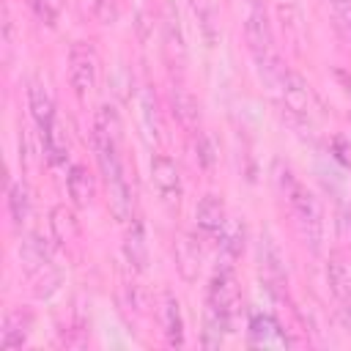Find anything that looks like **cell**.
<instances>
[{
	"label": "cell",
	"instance_id": "13",
	"mask_svg": "<svg viewBox=\"0 0 351 351\" xmlns=\"http://www.w3.org/2000/svg\"><path fill=\"white\" fill-rule=\"evenodd\" d=\"M170 104H173V115H176V121H178L186 132H197V121H200L197 99H195L186 88L176 85V88L170 90Z\"/></svg>",
	"mask_w": 351,
	"mask_h": 351
},
{
	"label": "cell",
	"instance_id": "24",
	"mask_svg": "<svg viewBox=\"0 0 351 351\" xmlns=\"http://www.w3.org/2000/svg\"><path fill=\"white\" fill-rule=\"evenodd\" d=\"M335 11H337V22H340L343 36L351 41V3H348V5H343V8H335Z\"/></svg>",
	"mask_w": 351,
	"mask_h": 351
},
{
	"label": "cell",
	"instance_id": "23",
	"mask_svg": "<svg viewBox=\"0 0 351 351\" xmlns=\"http://www.w3.org/2000/svg\"><path fill=\"white\" fill-rule=\"evenodd\" d=\"M195 151H197V162H200L203 167H211V162H214V148H211V143H208L206 134H197Z\"/></svg>",
	"mask_w": 351,
	"mask_h": 351
},
{
	"label": "cell",
	"instance_id": "15",
	"mask_svg": "<svg viewBox=\"0 0 351 351\" xmlns=\"http://www.w3.org/2000/svg\"><path fill=\"white\" fill-rule=\"evenodd\" d=\"M137 112H140V126H143V134L148 143H156L159 140V110H156V96L151 88H140V96H137Z\"/></svg>",
	"mask_w": 351,
	"mask_h": 351
},
{
	"label": "cell",
	"instance_id": "21",
	"mask_svg": "<svg viewBox=\"0 0 351 351\" xmlns=\"http://www.w3.org/2000/svg\"><path fill=\"white\" fill-rule=\"evenodd\" d=\"M8 211H11V219L16 225H22L30 217V192L25 184H14L8 189Z\"/></svg>",
	"mask_w": 351,
	"mask_h": 351
},
{
	"label": "cell",
	"instance_id": "2",
	"mask_svg": "<svg viewBox=\"0 0 351 351\" xmlns=\"http://www.w3.org/2000/svg\"><path fill=\"white\" fill-rule=\"evenodd\" d=\"M99 80V58L88 41H74L69 49V85L77 99H85Z\"/></svg>",
	"mask_w": 351,
	"mask_h": 351
},
{
	"label": "cell",
	"instance_id": "19",
	"mask_svg": "<svg viewBox=\"0 0 351 351\" xmlns=\"http://www.w3.org/2000/svg\"><path fill=\"white\" fill-rule=\"evenodd\" d=\"M49 225H52V233H55V239H58L60 244L74 241L77 233H80L77 217H74V211H69L66 206H55V208H52V219H49Z\"/></svg>",
	"mask_w": 351,
	"mask_h": 351
},
{
	"label": "cell",
	"instance_id": "18",
	"mask_svg": "<svg viewBox=\"0 0 351 351\" xmlns=\"http://www.w3.org/2000/svg\"><path fill=\"white\" fill-rule=\"evenodd\" d=\"M326 280H329V288H332V293H335L337 302H343V299L351 296V271H348V266L343 263L340 255H332L329 258V263H326Z\"/></svg>",
	"mask_w": 351,
	"mask_h": 351
},
{
	"label": "cell",
	"instance_id": "11",
	"mask_svg": "<svg viewBox=\"0 0 351 351\" xmlns=\"http://www.w3.org/2000/svg\"><path fill=\"white\" fill-rule=\"evenodd\" d=\"M280 93H282V101L285 107L293 112V115H307L310 110V96H307V82L296 74V71H282V80H280Z\"/></svg>",
	"mask_w": 351,
	"mask_h": 351
},
{
	"label": "cell",
	"instance_id": "12",
	"mask_svg": "<svg viewBox=\"0 0 351 351\" xmlns=\"http://www.w3.org/2000/svg\"><path fill=\"white\" fill-rule=\"evenodd\" d=\"M123 255L134 271H143L148 266V241H145V228L140 219H132L123 236Z\"/></svg>",
	"mask_w": 351,
	"mask_h": 351
},
{
	"label": "cell",
	"instance_id": "9",
	"mask_svg": "<svg viewBox=\"0 0 351 351\" xmlns=\"http://www.w3.org/2000/svg\"><path fill=\"white\" fill-rule=\"evenodd\" d=\"M27 104H30V115H33L38 132L47 134L55 123V104H52V96L47 93V88L41 82L27 85Z\"/></svg>",
	"mask_w": 351,
	"mask_h": 351
},
{
	"label": "cell",
	"instance_id": "7",
	"mask_svg": "<svg viewBox=\"0 0 351 351\" xmlns=\"http://www.w3.org/2000/svg\"><path fill=\"white\" fill-rule=\"evenodd\" d=\"M244 239H247L244 225L236 222V219H228L225 228H222V233L217 236V241H219V266L222 269H233V263L241 258Z\"/></svg>",
	"mask_w": 351,
	"mask_h": 351
},
{
	"label": "cell",
	"instance_id": "17",
	"mask_svg": "<svg viewBox=\"0 0 351 351\" xmlns=\"http://www.w3.org/2000/svg\"><path fill=\"white\" fill-rule=\"evenodd\" d=\"M30 313H22V310H11L5 313L3 318V346L5 348H16L27 340V332H30Z\"/></svg>",
	"mask_w": 351,
	"mask_h": 351
},
{
	"label": "cell",
	"instance_id": "5",
	"mask_svg": "<svg viewBox=\"0 0 351 351\" xmlns=\"http://www.w3.org/2000/svg\"><path fill=\"white\" fill-rule=\"evenodd\" d=\"M195 222H197V230L206 236V239H217L228 222L225 217V203L217 197V195H206L197 208H195Z\"/></svg>",
	"mask_w": 351,
	"mask_h": 351
},
{
	"label": "cell",
	"instance_id": "8",
	"mask_svg": "<svg viewBox=\"0 0 351 351\" xmlns=\"http://www.w3.org/2000/svg\"><path fill=\"white\" fill-rule=\"evenodd\" d=\"M159 315H162V332H165L167 346L181 348L184 346V315H181L178 299L170 291L162 293V310H159Z\"/></svg>",
	"mask_w": 351,
	"mask_h": 351
},
{
	"label": "cell",
	"instance_id": "14",
	"mask_svg": "<svg viewBox=\"0 0 351 351\" xmlns=\"http://www.w3.org/2000/svg\"><path fill=\"white\" fill-rule=\"evenodd\" d=\"M247 335L252 346H288L291 343L271 315H252Z\"/></svg>",
	"mask_w": 351,
	"mask_h": 351
},
{
	"label": "cell",
	"instance_id": "4",
	"mask_svg": "<svg viewBox=\"0 0 351 351\" xmlns=\"http://www.w3.org/2000/svg\"><path fill=\"white\" fill-rule=\"evenodd\" d=\"M151 181H154V186L165 203L176 206L181 200V173L170 156L159 154L151 159Z\"/></svg>",
	"mask_w": 351,
	"mask_h": 351
},
{
	"label": "cell",
	"instance_id": "26",
	"mask_svg": "<svg viewBox=\"0 0 351 351\" xmlns=\"http://www.w3.org/2000/svg\"><path fill=\"white\" fill-rule=\"evenodd\" d=\"M329 3H332V5H335V8H343V5H348V3H351V0H329Z\"/></svg>",
	"mask_w": 351,
	"mask_h": 351
},
{
	"label": "cell",
	"instance_id": "25",
	"mask_svg": "<svg viewBox=\"0 0 351 351\" xmlns=\"http://www.w3.org/2000/svg\"><path fill=\"white\" fill-rule=\"evenodd\" d=\"M340 304H343V307H340V318H343V326L351 332V296H348V299H343Z\"/></svg>",
	"mask_w": 351,
	"mask_h": 351
},
{
	"label": "cell",
	"instance_id": "1",
	"mask_svg": "<svg viewBox=\"0 0 351 351\" xmlns=\"http://www.w3.org/2000/svg\"><path fill=\"white\" fill-rule=\"evenodd\" d=\"M277 181H280V189L291 206V214L296 219V228L304 239V244H310L313 252L321 250V241H324V208L318 203V197L285 167H280L277 173Z\"/></svg>",
	"mask_w": 351,
	"mask_h": 351
},
{
	"label": "cell",
	"instance_id": "6",
	"mask_svg": "<svg viewBox=\"0 0 351 351\" xmlns=\"http://www.w3.org/2000/svg\"><path fill=\"white\" fill-rule=\"evenodd\" d=\"M173 252H176V269H178V274H181L186 282H192V280L197 277L200 261H203L200 241H197L192 233H181V236L176 239Z\"/></svg>",
	"mask_w": 351,
	"mask_h": 351
},
{
	"label": "cell",
	"instance_id": "20",
	"mask_svg": "<svg viewBox=\"0 0 351 351\" xmlns=\"http://www.w3.org/2000/svg\"><path fill=\"white\" fill-rule=\"evenodd\" d=\"M93 134H101V137H107V140L121 143V118H118V112H115L110 104H101V107L96 110Z\"/></svg>",
	"mask_w": 351,
	"mask_h": 351
},
{
	"label": "cell",
	"instance_id": "16",
	"mask_svg": "<svg viewBox=\"0 0 351 351\" xmlns=\"http://www.w3.org/2000/svg\"><path fill=\"white\" fill-rule=\"evenodd\" d=\"M107 200H110V211L118 222H132V189L126 184V178H115L107 181Z\"/></svg>",
	"mask_w": 351,
	"mask_h": 351
},
{
	"label": "cell",
	"instance_id": "10",
	"mask_svg": "<svg viewBox=\"0 0 351 351\" xmlns=\"http://www.w3.org/2000/svg\"><path fill=\"white\" fill-rule=\"evenodd\" d=\"M66 189H69V197L77 208H85L93 203L96 197V181H93V173L85 167V165H71L69 170V178H66Z\"/></svg>",
	"mask_w": 351,
	"mask_h": 351
},
{
	"label": "cell",
	"instance_id": "22",
	"mask_svg": "<svg viewBox=\"0 0 351 351\" xmlns=\"http://www.w3.org/2000/svg\"><path fill=\"white\" fill-rule=\"evenodd\" d=\"M33 11H36L38 22L55 27V22H58V16L63 11V0H33Z\"/></svg>",
	"mask_w": 351,
	"mask_h": 351
},
{
	"label": "cell",
	"instance_id": "3",
	"mask_svg": "<svg viewBox=\"0 0 351 351\" xmlns=\"http://www.w3.org/2000/svg\"><path fill=\"white\" fill-rule=\"evenodd\" d=\"M239 302H241V293H239V282H236L233 269H222V266H219V269L214 271L211 282H208L206 304L233 318V313H236Z\"/></svg>",
	"mask_w": 351,
	"mask_h": 351
}]
</instances>
